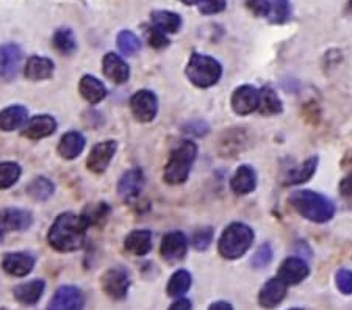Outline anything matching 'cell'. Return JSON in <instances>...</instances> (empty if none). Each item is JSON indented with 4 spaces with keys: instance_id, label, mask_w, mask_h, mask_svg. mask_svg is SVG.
I'll return each mask as SVG.
<instances>
[{
    "instance_id": "6da1fadb",
    "label": "cell",
    "mask_w": 352,
    "mask_h": 310,
    "mask_svg": "<svg viewBox=\"0 0 352 310\" xmlns=\"http://www.w3.org/2000/svg\"><path fill=\"white\" fill-rule=\"evenodd\" d=\"M88 229L89 221L85 215H76L71 212L61 213L50 225L47 241L55 251L74 252L83 247Z\"/></svg>"
},
{
    "instance_id": "7a4b0ae2",
    "label": "cell",
    "mask_w": 352,
    "mask_h": 310,
    "mask_svg": "<svg viewBox=\"0 0 352 310\" xmlns=\"http://www.w3.org/2000/svg\"><path fill=\"white\" fill-rule=\"evenodd\" d=\"M289 202L294 210L305 219L314 223H327L331 221L335 215V206L331 199L326 196L310 190L294 191L289 196Z\"/></svg>"
},
{
    "instance_id": "3957f363",
    "label": "cell",
    "mask_w": 352,
    "mask_h": 310,
    "mask_svg": "<svg viewBox=\"0 0 352 310\" xmlns=\"http://www.w3.org/2000/svg\"><path fill=\"white\" fill-rule=\"evenodd\" d=\"M197 157V146L190 140H184L175 146L164 166L163 179L169 185H180L190 176L191 165Z\"/></svg>"
},
{
    "instance_id": "277c9868",
    "label": "cell",
    "mask_w": 352,
    "mask_h": 310,
    "mask_svg": "<svg viewBox=\"0 0 352 310\" xmlns=\"http://www.w3.org/2000/svg\"><path fill=\"white\" fill-rule=\"evenodd\" d=\"M254 230L243 223H232L221 235L218 251L227 261H236L251 250Z\"/></svg>"
},
{
    "instance_id": "5b68a950",
    "label": "cell",
    "mask_w": 352,
    "mask_h": 310,
    "mask_svg": "<svg viewBox=\"0 0 352 310\" xmlns=\"http://www.w3.org/2000/svg\"><path fill=\"white\" fill-rule=\"evenodd\" d=\"M223 76V66L213 56L195 52L186 66V77L199 88H210L219 82Z\"/></svg>"
},
{
    "instance_id": "8992f818",
    "label": "cell",
    "mask_w": 352,
    "mask_h": 310,
    "mask_svg": "<svg viewBox=\"0 0 352 310\" xmlns=\"http://www.w3.org/2000/svg\"><path fill=\"white\" fill-rule=\"evenodd\" d=\"M130 273L122 267H113L102 274L100 289L113 301L126 300L130 290Z\"/></svg>"
},
{
    "instance_id": "52a82bcc",
    "label": "cell",
    "mask_w": 352,
    "mask_h": 310,
    "mask_svg": "<svg viewBox=\"0 0 352 310\" xmlns=\"http://www.w3.org/2000/svg\"><path fill=\"white\" fill-rule=\"evenodd\" d=\"M85 293L76 285H61L54 293L47 310H85Z\"/></svg>"
},
{
    "instance_id": "ba28073f",
    "label": "cell",
    "mask_w": 352,
    "mask_h": 310,
    "mask_svg": "<svg viewBox=\"0 0 352 310\" xmlns=\"http://www.w3.org/2000/svg\"><path fill=\"white\" fill-rule=\"evenodd\" d=\"M130 109L136 121L151 122L155 120L158 113V99L151 89H140L130 99Z\"/></svg>"
},
{
    "instance_id": "9c48e42d",
    "label": "cell",
    "mask_w": 352,
    "mask_h": 310,
    "mask_svg": "<svg viewBox=\"0 0 352 310\" xmlns=\"http://www.w3.org/2000/svg\"><path fill=\"white\" fill-rule=\"evenodd\" d=\"M22 49L16 43H5L0 46V78L13 80L22 65Z\"/></svg>"
},
{
    "instance_id": "30bf717a",
    "label": "cell",
    "mask_w": 352,
    "mask_h": 310,
    "mask_svg": "<svg viewBox=\"0 0 352 310\" xmlns=\"http://www.w3.org/2000/svg\"><path fill=\"white\" fill-rule=\"evenodd\" d=\"M188 251V239L180 230H173L163 236L160 254L164 261L169 263H175L184 261Z\"/></svg>"
},
{
    "instance_id": "8fae6325",
    "label": "cell",
    "mask_w": 352,
    "mask_h": 310,
    "mask_svg": "<svg viewBox=\"0 0 352 310\" xmlns=\"http://www.w3.org/2000/svg\"><path fill=\"white\" fill-rule=\"evenodd\" d=\"M116 149L118 143L115 140H107L102 141L99 144H96L94 148L91 149L87 160V166L89 171L94 174L105 173L113 160V157L116 154Z\"/></svg>"
},
{
    "instance_id": "7c38bea8",
    "label": "cell",
    "mask_w": 352,
    "mask_h": 310,
    "mask_svg": "<svg viewBox=\"0 0 352 310\" xmlns=\"http://www.w3.org/2000/svg\"><path fill=\"white\" fill-rule=\"evenodd\" d=\"M230 104L236 115H251L260 107V91L255 87H251V85H243L232 94Z\"/></svg>"
},
{
    "instance_id": "4fadbf2b",
    "label": "cell",
    "mask_w": 352,
    "mask_h": 310,
    "mask_svg": "<svg viewBox=\"0 0 352 310\" xmlns=\"http://www.w3.org/2000/svg\"><path fill=\"white\" fill-rule=\"evenodd\" d=\"M33 224V215L22 208H2L0 210V234L21 232Z\"/></svg>"
},
{
    "instance_id": "5bb4252c",
    "label": "cell",
    "mask_w": 352,
    "mask_h": 310,
    "mask_svg": "<svg viewBox=\"0 0 352 310\" xmlns=\"http://www.w3.org/2000/svg\"><path fill=\"white\" fill-rule=\"evenodd\" d=\"M146 177L143 169L132 168L126 171L119 179L118 184V193L124 201H133L141 195L144 188Z\"/></svg>"
},
{
    "instance_id": "9a60e30c",
    "label": "cell",
    "mask_w": 352,
    "mask_h": 310,
    "mask_svg": "<svg viewBox=\"0 0 352 310\" xmlns=\"http://www.w3.org/2000/svg\"><path fill=\"white\" fill-rule=\"evenodd\" d=\"M35 257L27 252H8L2 261L3 272L13 278H25L35 268Z\"/></svg>"
},
{
    "instance_id": "2e32d148",
    "label": "cell",
    "mask_w": 352,
    "mask_h": 310,
    "mask_svg": "<svg viewBox=\"0 0 352 310\" xmlns=\"http://www.w3.org/2000/svg\"><path fill=\"white\" fill-rule=\"evenodd\" d=\"M56 127H58V124H56L54 116L36 115L25 122V126L22 127V135L28 140H43L54 135Z\"/></svg>"
},
{
    "instance_id": "e0dca14e",
    "label": "cell",
    "mask_w": 352,
    "mask_h": 310,
    "mask_svg": "<svg viewBox=\"0 0 352 310\" xmlns=\"http://www.w3.org/2000/svg\"><path fill=\"white\" fill-rule=\"evenodd\" d=\"M310 273V268L305 261L299 257H288L283 261L279 268V274L277 278L282 279L287 285H298L307 278Z\"/></svg>"
},
{
    "instance_id": "ac0fdd59",
    "label": "cell",
    "mask_w": 352,
    "mask_h": 310,
    "mask_svg": "<svg viewBox=\"0 0 352 310\" xmlns=\"http://www.w3.org/2000/svg\"><path fill=\"white\" fill-rule=\"evenodd\" d=\"M102 71L104 76L116 85L126 83L130 78V67L124 61L121 55H116L115 52H109L104 60H102Z\"/></svg>"
},
{
    "instance_id": "d6986e66",
    "label": "cell",
    "mask_w": 352,
    "mask_h": 310,
    "mask_svg": "<svg viewBox=\"0 0 352 310\" xmlns=\"http://www.w3.org/2000/svg\"><path fill=\"white\" fill-rule=\"evenodd\" d=\"M287 284L279 278H272L262 287L258 293V302L265 309H274L287 295Z\"/></svg>"
},
{
    "instance_id": "ffe728a7",
    "label": "cell",
    "mask_w": 352,
    "mask_h": 310,
    "mask_svg": "<svg viewBox=\"0 0 352 310\" xmlns=\"http://www.w3.org/2000/svg\"><path fill=\"white\" fill-rule=\"evenodd\" d=\"M45 290V282L43 279H33L30 282L16 285L13 289L14 300L22 306H35L41 300Z\"/></svg>"
},
{
    "instance_id": "44dd1931",
    "label": "cell",
    "mask_w": 352,
    "mask_h": 310,
    "mask_svg": "<svg viewBox=\"0 0 352 310\" xmlns=\"http://www.w3.org/2000/svg\"><path fill=\"white\" fill-rule=\"evenodd\" d=\"M54 69H55L54 61L47 58V56L33 55L27 60L25 67H24V76L32 82L47 80V78L54 76Z\"/></svg>"
},
{
    "instance_id": "7402d4cb",
    "label": "cell",
    "mask_w": 352,
    "mask_h": 310,
    "mask_svg": "<svg viewBox=\"0 0 352 310\" xmlns=\"http://www.w3.org/2000/svg\"><path fill=\"white\" fill-rule=\"evenodd\" d=\"M257 187V173L249 165H243L236 169L234 177L230 180V188L235 195H249Z\"/></svg>"
},
{
    "instance_id": "603a6c76",
    "label": "cell",
    "mask_w": 352,
    "mask_h": 310,
    "mask_svg": "<svg viewBox=\"0 0 352 310\" xmlns=\"http://www.w3.org/2000/svg\"><path fill=\"white\" fill-rule=\"evenodd\" d=\"M124 247H126V251L132 254V256H147L152 250V232L146 229L132 230V232L124 239Z\"/></svg>"
},
{
    "instance_id": "cb8c5ba5",
    "label": "cell",
    "mask_w": 352,
    "mask_h": 310,
    "mask_svg": "<svg viewBox=\"0 0 352 310\" xmlns=\"http://www.w3.org/2000/svg\"><path fill=\"white\" fill-rule=\"evenodd\" d=\"M28 110L22 105H11L0 111V131L14 132L28 121Z\"/></svg>"
},
{
    "instance_id": "d4e9b609",
    "label": "cell",
    "mask_w": 352,
    "mask_h": 310,
    "mask_svg": "<svg viewBox=\"0 0 352 310\" xmlns=\"http://www.w3.org/2000/svg\"><path fill=\"white\" fill-rule=\"evenodd\" d=\"M78 91H80L82 98L91 105L99 104L107 98L105 85L98 77L89 74L82 77L80 83H78Z\"/></svg>"
},
{
    "instance_id": "484cf974",
    "label": "cell",
    "mask_w": 352,
    "mask_h": 310,
    "mask_svg": "<svg viewBox=\"0 0 352 310\" xmlns=\"http://www.w3.org/2000/svg\"><path fill=\"white\" fill-rule=\"evenodd\" d=\"M85 144H87V140H85V137L80 132L77 131L67 132L60 140L58 154L60 157H63L65 160H74L82 154L85 149Z\"/></svg>"
},
{
    "instance_id": "4316f807",
    "label": "cell",
    "mask_w": 352,
    "mask_h": 310,
    "mask_svg": "<svg viewBox=\"0 0 352 310\" xmlns=\"http://www.w3.org/2000/svg\"><path fill=\"white\" fill-rule=\"evenodd\" d=\"M151 22L152 25L160 28L162 32L168 33H177L182 27V18L177 13L168 10H157L151 13Z\"/></svg>"
},
{
    "instance_id": "83f0119b",
    "label": "cell",
    "mask_w": 352,
    "mask_h": 310,
    "mask_svg": "<svg viewBox=\"0 0 352 310\" xmlns=\"http://www.w3.org/2000/svg\"><path fill=\"white\" fill-rule=\"evenodd\" d=\"M52 46L61 55H72L77 50V39L71 28H58L52 36Z\"/></svg>"
},
{
    "instance_id": "f1b7e54d",
    "label": "cell",
    "mask_w": 352,
    "mask_h": 310,
    "mask_svg": "<svg viewBox=\"0 0 352 310\" xmlns=\"http://www.w3.org/2000/svg\"><path fill=\"white\" fill-rule=\"evenodd\" d=\"M283 110L282 107V100L279 99V96L272 89L270 85L263 87L262 91H260V107L258 111L262 113L263 116H272L277 115Z\"/></svg>"
},
{
    "instance_id": "f546056e",
    "label": "cell",
    "mask_w": 352,
    "mask_h": 310,
    "mask_svg": "<svg viewBox=\"0 0 352 310\" xmlns=\"http://www.w3.org/2000/svg\"><path fill=\"white\" fill-rule=\"evenodd\" d=\"M25 191H27V195L32 197V199L41 202V201H47L49 197L54 195L55 185L50 179L39 176V177L33 179L32 182L27 185Z\"/></svg>"
},
{
    "instance_id": "4dcf8cb0",
    "label": "cell",
    "mask_w": 352,
    "mask_h": 310,
    "mask_svg": "<svg viewBox=\"0 0 352 310\" xmlns=\"http://www.w3.org/2000/svg\"><path fill=\"white\" fill-rule=\"evenodd\" d=\"M191 284H192L191 274L186 272V269H179V272H175L171 276V279H169L166 293L171 298H180L191 289Z\"/></svg>"
},
{
    "instance_id": "1f68e13d",
    "label": "cell",
    "mask_w": 352,
    "mask_h": 310,
    "mask_svg": "<svg viewBox=\"0 0 352 310\" xmlns=\"http://www.w3.org/2000/svg\"><path fill=\"white\" fill-rule=\"evenodd\" d=\"M318 166V157H311V159L305 160L302 165L292 169L287 176V184L289 185H298V184H304L307 182L309 179H311Z\"/></svg>"
},
{
    "instance_id": "d6a6232c",
    "label": "cell",
    "mask_w": 352,
    "mask_h": 310,
    "mask_svg": "<svg viewBox=\"0 0 352 310\" xmlns=\"http://www.w3.org/2000/svg\"><path fill=\"white\" fill-rule=\"evenodd\" d=\"M22 174L19 163L2 162L0 163V190L11 188L18 182Z\"/></svg>"
},
{
    "instance_id": "836d02e7",
    "label": "cell",
    "mask_w": 352,
    "mask_h": 310,
    "mask_svg": "<svg viewBox=\"0 0 352 310\" xmlns=\"http://www.w3.org/2000/svg\"><path fill=\"white\" fill-rule=\"evenodd\" d=\"M271 8L268 19L272 24H283L292 16V3L288 0H270Z\"/></svg>"
},
{
    "instance_id": "e575fe53",
    "label": "cell",
    "mask_w": 352,
    "mask_h": 310,
    "mask_svg": "<svg viewBox=\"0 0 352 310\" xmlns=\"http://www.w3.org/2000/svg\"><path fill=\"white\" fill-rule=\"evenodd\" d=\"M116 43H118L119 50H121L124 55H135L141 49L140 38L130 30L119 32V35L116 38Z\"/></svg>"
},
{
    "instance_id": "d590c367",
    "label": "cell",
    "mask_w": 352,
    "mask_h": 310,
    "mask_svg": "<svg viewBox=\"0 0 352 310\" xmlns=\"http://www.w3.org/2000/svg\"><path fill=\"white\" fill-rule=\"evenodd\" d=\"M146 35H147V43H149V46L154 49H158V50L168 47L169 43H171L169 41L166 33L162 32L160 28H157L154 25H151L149 28H147Z\"/></svg>"
},
{
    "instance_id": "8d00e7d4",
    "label": "cell",
    "mask_w": 352,
    "mask_h": 310,
    "mask_svg": "<svg viewBox=\"0 0 352 310\" xmlns=\"http://www.w3.org/2000/svg\"><path fill=\"white\" fill-rule=\"evenodd\" d=\"M212 241H213V229L204 228V229L196 230V232L192 234L191 245L195 246V250L197 251H206L207 247L212 245Z\"/></svg>"
},
{
    "instance_id": "74e56055",
    "label": "cell",
    "mask_w": 352,
    "mask_h": 310,
    "mask_svg": "<svg viewBox=\"0 0 352 310\" xmlns=\"http://www.w3.org/2000/svg\"><path fill=\"white\" fill-rule=\"evenodd\" d=\"M109 213H110L109 206H107V204H96V206H89L88 210L85 212L83 215L88 218L89 225H93V224H99V223L104 221Z\"/></svg>"
},
{
    "instance_id": "f35d334b",
    "label": "cell",
    "mask_w": 352,
    "mask_h": 310,
    "mask_svg": "<svg viewBox=\"0 0 352 310\" xmlns=\"http://www.w3.org/2000/svg\"><path fill=\"white\" fill-rule=\"evenodd\" d=\"M271 261H272V247L270 245H262L257 250V252L254 254L252 267L257 269H262L265 267H268Z\"/></svg>"
},
{
    "instance_id": "ab89813d",
    "label": "cell",
    "mask_w": 352,
    "mask_h": 310,
    "mask_svg": "<svg viewBox=\"0 0 352 310\" xmlns=\"http://www.w3.org/2000/svg\"><path fill=\"white\" fill-rule=\"evenodd\" d=\"M246 8L257 18H268L271 3L270 0H246Z\"/></svg>"
},
{
    "instance_id": "60d3db41",
    "label": "cell",
    "mask_w": 352,
    "mask_h": 310,
    "mask_svg": "<svg viewBox=\"0 0 352 310\" xmlns=\"http://www.w3.org/2000/svg\"><path fill=\"white\" fill-rule=\"evenodd\" d=\"M227 7V0H201L199 11L202 14H218Z\"/></svg>"
},
{
    "instance_id": "b9f144b4",
    "label": "cell",
    "mask_w": 352,
    "mask_h": 310,
    "mask_svg": "<svg viewBox=\"0 0 352 310\" xmlns=\"http://www.w3.org/2000/svg\"><path fill=\"white\" fill-rule=\"evenodd\" d=\"M337 287L343 295H352V272L351 269H340L337 273Z\"/></svg>"
},
{
    "instance_id": "7bdbcfd3",
    "label": "cell",
    "mask_w": 352,
    "mask_h": 310,
    "mask_svg": "<svg viewBox=\"0 0 352 310\" xmlns=\"http://www.w3.org/2000/svg\"><path fill=\"white\" fill-rule=\"evenodd\" d=\"M184 131L190 135H195V137H204V135L208 133L210 127L206 121L195 120V121H190L188 124H186V126L184 127Z\"/></svg>"
},
{
    "instance_id": "ee69618b",
    "label": "cell",
    "mask_w": 352,
    "mask_h": 310,
    "mask_svg": "<svg viewBox=\"0 0 352 310\" xmlns=\"http://www.w3.org/2000/svg\"><path fill=\"white\" fill-rule=\"evenodd\" d=\"M340 193H342L346 201L352 204V174L346 176L342 182H340Z\"/></svg>"
},
{
    "instance_id": "f6af8a7d",
    "label": "cell",
    "mask_w": 352,
    "mask_h": 310,
    "mask_svg": "<svg viewBox=\"0 0 352 310\" xmlns=\"http://www.w3.org/2000/svg\"><path fill=\"white\" fill-rule=\"evenodd\" d=\"M168 310H192V306L190 300H186V298H179L177 301L171 304V307Z\"/></svg>"
},
{
    "instance_id": "bcb514c9",
    "label": "cell",
    "mask_w": 352,
    "mask_h": 310,
    "mask_svg": "<svg viewBox=\"0 0 352 310\" xmlns=\"http://www.w3.org/2000/svg\"><path fill=\"white\" fill-rule=\"evenodd\" d=\"M208 310H234V307H232V304L226 301H217L208 307Z\"/></svg>"
},
{
    "instance_id": "7dc6e473",
    "label": "cell",
    "mask_w": 352,
    "mask_h": 310,
    "mask_svg": "<svg viewBox=\"0 0 352 310\" xmlns=\"http://www.w3.org/2000/svg\"><path fill=\"white\" fill-rule=\"evenodd\" d=\"M182 3L184 5H188V7H191V5H199L201 3V0H180Z\"/></svg>"
},
{
    "instance_id": "c3c4849f",
    "label": "cell",
    "mask_w": 352,
    "mask_h": 310,
    "mask_svg": "<svg viewBox=\"0 0 352 310\" xmlns=\"http://www.w3.org/2000/svg\"><path fill=\"white\" fill-rule=\"evenodd\" d=\"M349 11L352 13V0H349Z\"/></svg>"
},
{
    "instance_id": "681fc988",
    "label": "cell",
    "mask_w": 352,
    "mask_h": 310,
    "mask_svg": "<svg viewBox=\"0 0 352 310\" xmlns=\"http://www.w3.org/2000/svg\"><path fill=\"white\" fill-rule=\"evenodd\" d=\"M292 310H302V309H292Z\"/></svg>"
},
{
    "instance_id": "f907efd6",
    "label": "cell",
    "mask_w": 352,
    "mask_h": 310,
    "mask_svg": "<svg viewBox=\"0 0 352 310\" xmlns=\"http://www.w3.org/2000/svg\"><path fill=\"white\" fill-rule=\"evenodd\" d=\"M2 236H3V235H2V234H0V240H2Z\"/></svg>"
}]
</instances>
